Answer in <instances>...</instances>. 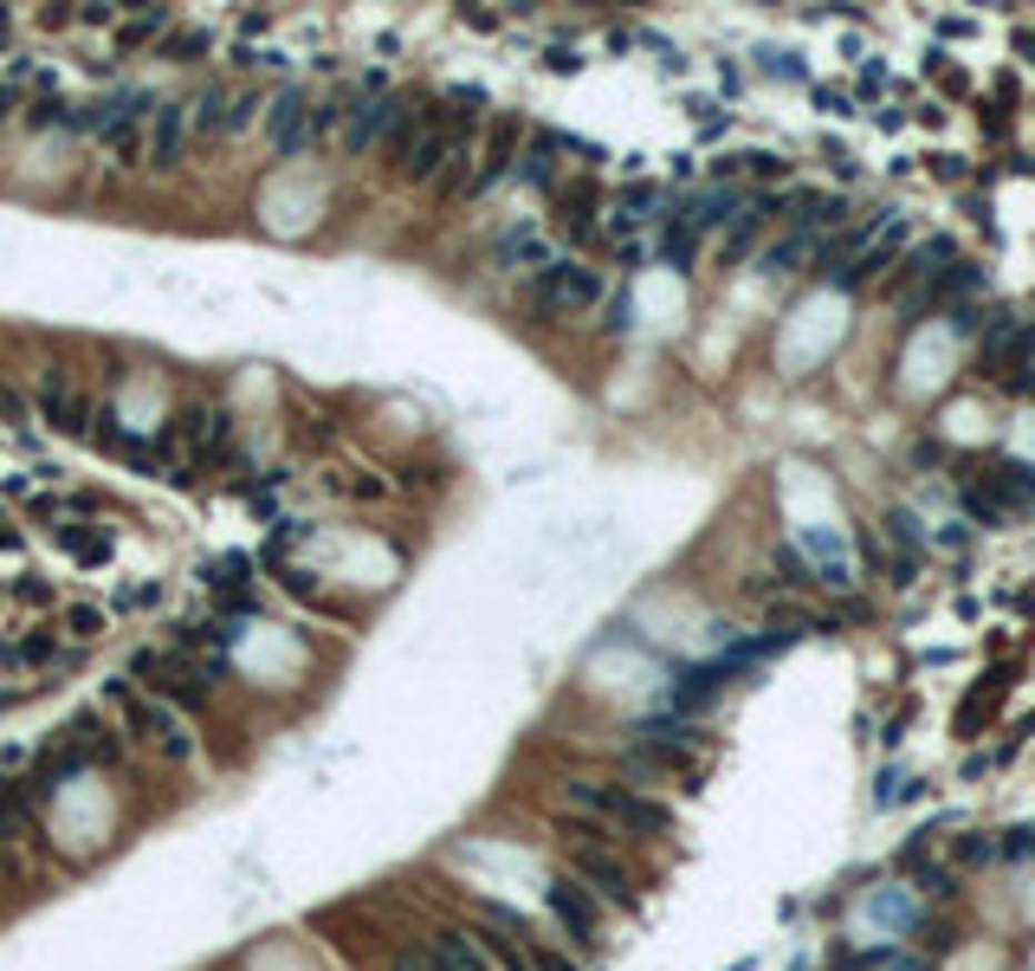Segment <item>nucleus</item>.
<instances>
[{
    "label": "nucleus",
    "instance_id": "obj_36",
    "mask_svg": "<svg viewBox=\"0 0 1035 971\" xmlns=\"http://www.w3.org/2000/svg\"><path fill=\"white\" fill-rule=\"evenodd\" d=\"M693 247H700V233H686V227H666L661 260H666V266H693Z\"/></svg>",
    "mask_w": 1035,
    "mask_h": 971
},
{
    "label": "nucleus",
    "instance_id": "obj_49",
    "mask_svg": "<svg viewBox=\"0 0 1035 971\" xmlns=\"http://www.w3.org/2000/svg\"><path fill=\"white\" fill-rule=\"evenodd\" d=\"M0 822H13V797H7V778H0Z\"/></svg>",
    "mask_w": 1035,
    "mask_h": 971
},
{
    "label": "nucleus",
    "instance_id": "obj_12",
    "mask_svg": "<svg viewBox=\"0 0 1035 971\" xmlns=\"http://www.w3.org/2000/svg\"><path fill=\"white\" fill-rule=\"evenodd\" d=\"M803 551H810V577L822 583V590H835V597H842V590H854V563H848V551H842L828 531H810V538H803Z\"/></svg>",
    "mask_w": 1035,
    "mask_h": 971
},
{
    "label": "nucleus",
    "instance_id": "obj_44",
    "mask_svg": "<svg viewBox=\"0 0 1035 971\" xmlns=\"http://www.w3.org/2000/svg\"><path fill=\"white\" fill-rule=\"evenodd\" d=\"M997 849H1003V855H1035V822H1029V829H1009Z\"/></svg>",
    "mask_w": 1035,
    "mask_h": 971
},
{
    "label": "nucleus",
    "instance_id": "obj_16",
    "mask_svg": "<svg viewBox=\"0 0 1035 971\" xmlns=\"http://www.w3.org/2000/svg\"><path fill=\"white\" fill-rule=\"evenodd\" d=\"M434 965L441 971H499L492 965V952H485V939L460 933V927H446V933L434 939Z\"/></svg>",
    "mask_w": 1035,
    "mask_h": 971
},
{
    "label": "nucleus",
    "instance_id": "obj_46",
    "mask_svg": "<svg viewBox=\"0 0 1035 971\" xmlns=\"http://www.w3.org/2000/svg\"><path fill=\"white\" fill-rule=\"evenodd\" d=\"M143 602H155V583H137V590H123V597H117V609H143Z\"/></svg>",
    "mask_w": 1035,
    "mask_h": 971
},
{
    "label": "nucleus",
    "instance_id": "obj_42",
    "mask_svg": "<svg viewBox=\"0 0 1035 971\" xmlns=\"http://www.w3.org/2000/svg\"><path fill=\"white\" fill-rule=\"evenodd\" d=\"M776 570H783V583H796V590L810 583V563H803V551H790V544L776 551Z\"/></svg>",
    "mask_w": 1035,
    "mask_h": 971
},
{
    "label": "nucleus",
    "instance_id": "obj_6",
    "mask_svg": "<svg viewBox=\"0 0 1035 971\" xmlns=\"http://www.w3.org/2000/svg\"><path fill=\"white\" fill-rule=\"evenodd\" d=\"M544 907H551V920L576 939V945H602V913H595V894L576 881V874H556L551 888H544Z\"/></svg>",
    "mask_w": 1035,
    "mask_h": 971
},
{
    "label": "nucleus",
    "instance_id": "obj_48",
    "mask_svg": "<svg viewBox=\"0 0 1035 971\" xmlns=\"http://www.w3.org/2000/svg\"><path fill=\"white\" fill-rule=\"evenodd\" d=\"M111 20H117L111 7H84V13H78V27H111Z\"/></svg>",
    "mask_w": 1035,
    "mask_h": 971
},
{
    "label": "nucleus",
    "instance_id": "obj_25",
    "mask_svg": "<svg viewBox=\"0 0 1035 971\" xmlns=\"http://www.w3.org/2000/svg\"><path fill=\"white\" fill-rule=\"evenodd\" d=\"M771 221H776V201H771V194H757V201H744V208H738V227H732V247H725V253L738 260L744 247H751V233H757V227H771Z\"/></svg>",
    "mask_w": 1035,
    "mask_h": 971
},
{
    "label": "nucleus",
    "instance_id": "obj_38",
    "mask_svg": "<svg viewBox=\"0 0 1035 971\" xmlns=\"http://www.w3.org/2000/svg\"><path fill=\"white\" fill-rule=\"evenodd\" d=\"M563 221H570V233H590V188L563 194Z\"/></svg>",
    "mask_w": 1035,
    "mask_h": 971
},
{
    "label": "nucleus",
    "instance_id": "obj_27",
    "mask_svg": "<svg viewBox=\"0 0 1035 971\" xmlns=\"http://www.w3.org/2000/svg\"><path fill=\"white\" fill-rule=\"evenodd\" d=\"M104 629H111V615H104L98 602H72V609H66V629H59V635H72L78 648H91V641L104 635Z\"/></svg>",
    "mask_w": 1035,
    "mask_h": 971
},
{
    "label": "nucleus",
    "instance_id": "obj_37",
    "mask_svg": "<svg viewBox=\"0 0 1035 971\" xmlns=\"http://www.w3.org/2000/svg\"><path fill=\"white\" fill-rule=\"evenodd\" d=\"M887 538L900 544V551H920V544H925V531H920V519H913V512H887Z\"/></svg>",
    "mask_w": 1035,
    "mask_h": 971
},
{
    "label": "nucleus",
    "instance_id": "obj_28",
    "mask_svg": "<svg viewBox=\"0 0 1035 971\" xmlns=\"http://www.w3.org/2000/svg\"><path fill=\"white\" fill-rule=\"evenodd\" d=\"M104 453H111V460H130L137 473H155V467H162V453L149 448V441H137V434H123V428L104 434Z\"/></svg>",
    "mask_w": 1035,
    "mask_h": 971
},
{
    "label": "nucleus",
    "instance_id": "obj_50",
    "mask_svg": "<svg viewBox=\"0 0 1035 971\" xmlns=\"http://www.w3.org/2000/svg\"><path fill=\"white\" fill-rule=\"evenodd\" d=\"M1016 46H1023V52H1029V59H1035V33H1016Z\"/></svg>",
    "mask_w": 1035,
    "mask_h": 971
},
{
    "label": "nucleus",
    "instance_id": "obj_14",
    "mask_svg": "<svg viewBox=\"0 0 1035 971\" xmlns=\"http://www.w3.org/2000/svg\"><path fill=\"white\" fill-rule=\"evenodd\" d=\"M725 680H732L725 661H712V668H686L680 680H673V707L680 712H705L719 693H725Z\"/></svg>",
    "mask_w": 1035,
    "mask_h": 971
},
{
    "label": "nucleus",
    "instance_id": "obj_19",
    "mask_svg": "<svg viewBox=\"0 0 1035 971\" xmlns=\"http://www.w3.org/2000/svg\"><path fill=\"white\" fill-rule=\"evenodd\" d=\"M169 33H175V13H169V7H143V13H130V20L117 27V52H137V46L169 39Z\"/></svg>",
    "mask_w": 1035,
    "mask_h": 971
},
{
    "label": "nucleus",
    "instance_id": "obj_47",
    "mask_svg": "<svg viewBox=\"0 0 1035 971\" xmlns=\"http://www.w3.org/2000/svg\"><path fill=\"white\" fill-rule=\"evenodd\" d=\"M815 104H822V111H835V117L848 111V98H842V91H828V84H815Z\"/></svg>",
    "mask_w": 1035,
    "mask_h": 971
},
{
    "label": "nucleus",
    "instance_id": "obj_7",
    "mask_svg": "<svg viewBox=\"0 0 1035 971\" xmlns=\"http://www.w3.org/2000/svg\"><path fill=\"white\" fill-rule=\"evenodd\" d=\"M265 137H272V156L311 150V98H304V84H279V91H272V104H265Z\"/></svg>",
    "mask_w": 1035,
    "mask_h": 971
},
{
    "label": "nucleus",
    "instance_id": "obj_39",
    "mask_svg": "<svg viewBox=\"0 0 1035 971\" xmlns=\"http://www.w3.org/2000/svg\"><path fill=\"white\" fill-rule=\"evenodd\" d=\"M952 855H958L964 868H977V861L997 855V842H991V835H958V849H952Z\"/></svg>",
    "mask_w": 1035,
    "mask_h": 971
},
{
    "label": "nucleus",
    "instance_id": "obj_3",
    "mask_svg": "<svg viewBox=\"0 0 1035 971\" xmlns=\"http://www.w3.org/2000/svg\"><path fill=\"white\" fill-rule=\"evenodd\" d=\"M570 868H576V881H583L595 900H615V907L641 913L634 874L622 868V855H615V849H602V842H570Z\"/></svg>",
    "mask_w": 1035,
    "mask_h": 971
},
{
    "label": "nucleus",
    "instance_id": "obj_2",
    "mask_svg": "<svg viewBox=\"0 0 1035 971\" xmlns=\"http://www.w3.org/2000/svg\"><path fill=\"white\" fill-rule=\"evenodd\" d=\"M104 700L123 712V725H130L137 739H155V745L169 751L175 764H188V758H194V739L182 732V719H175L169 707H155V700H143L130 680H104Z\"/></svg>",
    "mask_w": 1035,
    "mask_h": 971
},
{
    "label": "nucleus",
    "instance_id": "obj_30",
    "mask_svg": "<svg viewBox=\"0 0 1035 971\" xmlns=\"http://www.w3.org/2000/svg\"><path fill=\"white\" fill-rule=\"evenodd\" d=\"M803 260H815V240L803 233V227H796V233H783L771 253H764V266H771V272H796Z\"/></svg>",
    "mask_w": 1035,
    "mask_h": 971
},
{
    "label": "nucleus",
    "instance_id": "obj_31",
    "mask_svg": "<svg viewBox=\"0 0 1035 971\" xmlns=\"http://www.w3.org/2000/svg\"><path fill=\"white\" fill-rule=\"evenodd\" d=\"M945 260H952V240H945V233H932V240H920V253H913V279H920V286H932V279H938V272H945Z\"/></svg>",
    "mask_w": 1035,
    "mask_h": 971
},
{
    "label": "nucleus",
    "instance_id": "obj_9",
    "mask_svg": "<svg viewBox=\"0 0 1035 971\" xmlns=\"http://www.w3.org/2000/svg\"><path fill=\"white\" fill-rule=\"evenodd\" d=\"M408 98H382V91H370V98H356L350 104V117H343V150L350 156H370L382 137H389V123H395V111H402Z\"/></svg>",
    "mask_w": 1035,
    "mask_h": 971
},
{
    "label": "nucleus",
    "instance_id": "obj_10",
    "mask_svg": "<svg viewBox=\"0 0 1035 971\" xmlns=\"http://www.w3.org/2000/svg\"><path fill=\"white\" fill-rule=\"evenodd\" d=\"M518 150H524V123H518V117H499V123H492V137H485V150H480V162H473V182H466V194H485L492 182H505V176H512V162H518Z\"/></svg>",
    "mask_w": 1035,
    "mask_h": 971
},
{
    "label": "nucleus",
    "instance_id": "obj_4",
    "mask_svg": "<svg viewBox=\"0 0 1035 971\" xmlns=\"http://www.w3.org/2000/svg\"><path fill=\"white\" fill-rule=\"evenodd\" d=\"M900 247H906V214H900V208H887L881 221L861 233V253H854V260L842 266V272H835V286H842V292H854V286L881 279V272H887V266L900 260Z\"/></svg>",
    "mask_w": 1035,
    "mask_h": 971
},
{
    "label": "nucleus",
    "instance_id": "obj_32",
    "mask_svg": "<svg viewBox=\"0 0 1035 971\" xmlns=\"http://www.w3.org/2000/svg\"><path fill=\"white\" fill-rule=\"evenodd\" d=\"M227 104H233V98H227L221 84H208V91L194 98V111H188V123H194V130H221V123H227Z\"/></svg>",
    "mask_w": 1035,
    "mask_h": 971
},
{
    "label": "nucleus",
    "instance_id": "obj_23",
    "mask_svg": "<svg viewBox=\"0 0 1035 971\" xmlns=\"http://www.w3.org/2000/svg\"><path fill=\"white\" fill-rule=\"evenodd\" d=\"M59 648H66V635H59V629H33L27 641H13V648H7L0 661H7V668H46V661H52Z\"/></svg>",
    "mask_w": 1035,
    "mask_h": 971
},
{
    "label": "nucleus",
    "instance_id": "obj_5",
    "mask_svg": "<svg viewBox=\"0 0 1035 971\" xmlns=\"http://www.w3.org/2000/svg\"><path fill=\"white\" fill-rule=\"evenodd\" d=\"M537 304L544 311H590V304H602V272L583 260H551L537 272Z\"/></svg>",
    "mask_w": 1035,
    "mask_h": 971
},
{
    "label": "nucleus",
    "instance_id": "obj_1",
    "mask_svg": "<svg viewBox=\"0 0 1035 971\" xmlns=\"http://www.w3.org/2000/svg\"><path fill=\"white\" fill-rule=\"evenodd\" d=\"M563 803L576 817H590L602 835H666L673 829V810L641 797L634 784H595V778H570L563 784Z\"/></svg>",
    "mask_w": 1035,
    "mask_h": 971
},
{
    "label": "nucleus",
    "instance_id": "obj_11",
    "mask_svg": "<svg viewBox=\"0 0 1035 971\" xmlns=\"http://www.w3.org/2000/svg\"><path fill=\"white\" fill-rule=\"evenodd\" d=\"M188 130H194V123H188V104H162V111H155V137H149V162L143 169H155V176L175 169L182 150H188Z\"/></svg>",
    "mask_w": 1035,
    "mask_h": 971
},
{
    "label": "nucleus",
    "instance_id": "obj_34",
    "mask_svg": "<svg viewBox=\"0 0 1035 971\" xmlns=\"http://www.w3.org/2000/svg\"><path fill=\"white\" fill-rule=\"evenodd\" d=\"M265 104H272L265 91H247V98H233V104H227V123H221V137H240V130H247L253 117H265Z\"/></svg>",
    "mask_w": 1035,
    "mask_h": 971
},
{
    "label": "nucleus",
    "instance_id": "obj_33",
    "mask_svg": "<svg viewBox=\"0 0 1035 971\" xmlns=\"http://www.w3.org/2000/svg\"><path fill=\"white\" fill-rule=\"evenodd\" d=\"M214 46V33H201V27H175V33L162 39V59H201Z\"/></svg>",
    "mask_w": 1035,
    "mask_h": 971
},
{
    "label": "nucleus",
    "instance_id": "obj_13",
    "mask_svg": "<svg viewBox=\"0 0 1035 971\" xmlns=\"http://www.w3.org/2000/svg\"><path fill=\"white\" fill-rule=\"evenodd\" d=\"M39 414H46V428H59V434H84V428H91V396H78L66 382H46V389H39Z\"/></svg>",
    "mask_w": 1035,
    "mask_h": 971
},
{
    "label": "nucleus",
    "instance_id": "obj_51",
    "mask_svg": "<svg viewBox=\"0 0 1035 971\" xmlns=\"http://www.w3.org/2000/svg\"><path fill=\"white\" fill-rule=\"evenodd\" d=\"M0 33H7V7H0Z\"/></svg>",
    "mask_w": 1035,
    "mask_h": 971
},
{
    "label": "nucleus",
    "instance_id": "obj_45",
    "mask_svg": "<svg viewBox=\"0 0 1035 971\" xmlns=\"http://www.w3.org/2000/svg\"><path fill=\"white\" fill-rule=\"evenodd\" d=\"M13 111H20V84H0V130L13 123Z\"/></svg>",
    "mask_w": 1035,
    "mask_h": 971
},
{
    "label": "nucleus",
    "instance_id": "obj_41",
    "mask_svg": "<svg viewBox=\"0 0 1035 971\" xmlns=\"http://www.w3.org/2000/svg\"><path fill=\"white\" fill-rule=\"evenodd\" d=\"M66 117H72V104H59V98H39L27 123H33V130H52V123H66Z\"/></svg>",
    "mask_w": 1035,
    "mask_h": 971
},
{
    "label": "nucleus",
    "instance_id": "obj_22",
    "mask_svg": "<svg viewBox=\"0 0 1035 971\" xmlns=\"http://www.w3.org/2000/svg\"><path fill=\"white\" fill-rule=\"evenodd\" d=\"M556 150H563L556 137H531V143L518 150V176H524L531 188H551L556 182Z\"/></svg>",
    "mask_w": 1035,
    "mask_h": 971
},
{
    "label": "nucleus",
    "instance_id": "obj_29",
    "mask_svg": "<svg viewBox=\"0 0 1035 971\" xmlns=\"http://www.w3.org/2000/svg\"><path fill=\"white\" fill-rule=\"evenodd\" d=\"M958 505H964V512H971V519H984V524H991V531H1003V524L1016 519V512L1003 505L997 492H984V485H977V480H971V485H964V492H958Z\"/></svg>",
    "mask_w": 1035,
    "mask_h": 971
},
{
    "label": "nucleus",
    "instance_id": "obj_20",
    "mask_svg": "<svg viewBox=\"0 0 1035 971\" xmlns=\"http://www.w3.org/2000/svg\"><path fill=\"white\" fill-rule=\"evenodd\" d=\"M1003 680H1009V673H984V687L958 707V739H977V725H991V712H997V700H1003Z\"/></svg>",
    "mask_w": 1035,
    "mask_h": 971
},
{
    "label": "nucleus",
    "instance_id": "obj_26",
    "mask_svg": "<svg viewBox=\"0 0 1035 971\" xmlns=\"http://www.w3.org/2000/svg\"><path fill=\"white\" fill-rule=\"evenodd\" d=\"M59 544H66V551H72L84 570L111 558V538H104V531H84V524H59Z\"/></svg>",
    "mask_w": 1035,
    "mask_h": 971
},
{
    "label": "nucleus",
    "instance_id": "obj_21",
    "mask_svg": "<svg viewBox=\"0 0 1035 971\" xmlns=\"http://www.w3.org/2000/svg\"><path fill=\"white\" fill-rule=\"evenodd\" d=\"M499 266H551V247H544V233L537 227H512L505 240H499Z\"/></svg>",
    "mask_w": 1035,
    "mask_h": 971
},
{
    "label": "nucleus",
    "instance_id": "obj_18",
    "mask_svg": "<svg viewBox=\"0 0 1035 971\" xmlns=\"http://www.w3.org/2000/svg\"><path fill=\"white\" fill-rule=\"evenodd\" d=\"M208 434H214V414H208V409H188L182 421H175V434L162 441V460H169V467H188V460L201 453V441H208Z\"/></svg>",
    "mask_w": 1035,
    "mask_h": 971
},
{
    "label": "nucleus",
    "instance_id": "obj_8",
    "mask_svg": "<svg viewBox=\"0 0 1035 971\" xmlns=\"http://www.w3.org/2000/svg\"><path fill=\"white\" fill-rule=\"evenodd\" d=\"M453 143H460V130L441 123V117H428L421 137L408 143V156L395 162V176H402V182H434V176L446 169V156H453Z\"/></svg>",
    "mask_w": 1035,
    "mask_h": 971
},
{
    "label": "nucleus",
    "instance_id": "obj_35",
    "mask_svg": "<svg viewBox=\"0 0 1035 971\" xmlns=\"http://www.w3.org/2000/svg\"><path fill=\"white\" fill-rule=\"evenodd\" d=\"M247 570H253V563L240 558V551H227L221 563H208V583H214V590H227V597H240V583H247Z\"/></svg>",
    "mask_w": 1035,
    "mask_h": 971
},
{
    "label": "nucleus",
    "instance_id": "obj_15",
    "mask_svg": "<svg viewBox=\"0 0 1035 971\" xmlns=\"http://www.w3.org/2000/svg\"><path fill=\"white\" fill-rule=\"evenodd\" d=\"M744 208V194L732 182H712V188H700L693 201H686V233H705V227H725L732 214Z\"/></svg>",
    "mask_w": 1035,
    "mask_h": 971
},
{
    "label": "nucleus",
    "instance_id": "obj_17",
    "mask_svg": "<svg viewBox=\"0 0 1035 971\" xmlns=\"http://www.w3.org/2000/svg\"><path fill=\"white\" fill-rule=\"evenodd\" d=\"M977 485H984V492H997L1009 512H1016V505H1035V473L1023 467V460H991Z\"/></svg>",
    "mask_w": 1035,
    "mask_h": 971
},
{
    "label": "nucleus",
    "instance_id": "obj_43",
    "mask_svg": "<svg viewBox=\"0 0 1035 971\" xmlns=\"http://www.w3.org/2000/svg\"><path fill=\"white\" fill-rule=\"evenodd\" d=\"M952 331L977 337V331H984V311H977V304H952Z\"/></svg>",
    "mask_w": 1035,
    "mask_h": 971
},
{
    "label": "nucleus",
    "instance_id": "obj_40",
    "mask_svg": "<svg viewBox=\"0 0 1035 971\" xmlns=\"http://www.w3.org/2000/svg\"><path fill=\"white\" fill-rule=\"evenodd\" d=\"M524 959H531V971H576L570 959H563V952H551L544 939H531V945H524Z\"/></svg>",
    "mask_w": 1035,
    "mask_h": 971
},
{
    "label": "nucleus",
    "instance_id": "obj_24",
    "mask_svg": "<svg viewBox=\"0 0 1035 971\" xmlns=\"http://www.w3.org/2000/svg\"><path fill=\"white\" fill-rule=\"evenodd\" d=\"M654 214H661V188L654 182H634L629 194H622V208H615V233H622V227H634V221H654Z\"/></svg>",
    "mask_w": 1035,
    "mask_h": 971
}]
</instances>
